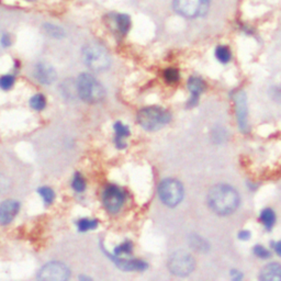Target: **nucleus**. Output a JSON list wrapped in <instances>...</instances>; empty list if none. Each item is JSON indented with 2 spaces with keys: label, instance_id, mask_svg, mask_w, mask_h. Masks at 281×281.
Returning a JSON list of instances; mask_svg holds the SVG:
<instances>
[{
  "label": "nucleus",
  "instance_id": "nucleus-4",
  "mask_svg": "<svg viewBox=\"0 0 281 281\" xmlns=\"http://www.w3.org/2000/svg\"><path fill=\"white\" fill-rule=\"evenodd\" d=\"M85 64L92 71H105L110 66V56L107 50L100 44L90 43L83 50Z\"/></svg>",
  "mask_w": 281,
  "mask_h": 281
},
{
  "label": "nucleus",
  "instance_id": "nucleus-26",
  "mask_svg": "<svg viewBox=\"0 0 281 281\" xmlns=\"http://www.w3.org/2000/svg\"><path fill=\"white\" fill-rule=\"evenodd\" d=\"M164 78L168 84H175L179 80V72L176 68H168L164 72Z\"/></svg>",
  "mask_w": 281,
  "mask_h": 281
},
{
  "label": "nucleus",
  "instance_id": "nucleus-13",
  "mask_svg": "<svg viewBox=\"0 0 281 281\" xmlns=\"http://www.w3.org/2000/svg\"><path fill=\"white\" fill-rule=\"evenodd\" d=\"M112 22L114 25V30L119 35L124 36L127 35L128 32L130 31L131 18L128 16V14L118 13L112 17Z\"/></svg>",
  "mask_w": 281,
  "mask_h": 281
},
{
  "label": "nucleus",
  "instance_id": "nucleus-24",
  "mask_svg": "<svg viewBox=\"0 0 281 281\" xmlns=\"http://www.w3.org/2000/svg\"><path fill=\"white\" fill-rule=\"evenodd\" d=\"M39 195L42 197L44 203L46 205L53 203L54 199H55V194L53 189H51L50 187H41L39 189Z\"/></svg>",
  "mask_w": 281,
  "mask_h": 281
},
{
  "label": "nucleus",
  "instance_id": "nucleus-17",
  "mask_svg": "<svg viewBox=\"0 0 281 281\" xmlns=\"http://www.w3.org/2000/svg\"><path fill=\"white\" fill-rule=\"evenodd\" d=\"M236 102V112H238V119L241 128L244 129L246 127V102L243 92H238L235 96Z\"/></svg>",
  "mask_w": 281,
  "mask_h": 281
},
{
  "label": "nucleus",
  "instance_id": "nucleus-33",
  "mask_svg": "<svg viewBox=\"0 0 281 281\" xmlns=\"http://www.w3.org/2000/svg\"><path fill=\"white\" fill-rule=\"evenodd\" d=\"M27 2H35V0H27Z\"/></svg>",
  "mask_w": 281,
  "mask_h": 281
},
{
  "label": "nucleus",
  "instance_id": "nucleus-15",
  "mask_svg": "<svg viewBox=\"0 0 281 281\" xmlns=\"http://www.w3.org/2000/svg\"><path fill=\"white\" fill-rule=\"evenodd\" d=\"M261 279L268 281L281 280V266L277 263L265 266L261 271Z\"/></svg>",
  "mask_w": 281,
  "mask_h": 281
},
{
  "label": "nucleus",
  "instance_id": "nucleus-14",
  "mask_svg": "<svg viewBox=\"0 0 281 281\" xmlns=\"http://www.w3.org/2000/svg\"><path fill=\"white\" fill-rule=\"evenodd\" d=\"M114 132H115V137H114V143L116 149L123 150L127 147V142H125V138L130 136V129L127 125H124L121 122H116L114 124Z\"/></svg>",
  "mask_w": 281,
  "mask_h": 281
},
{
  "label": "nucleus",
  "instance_id": "nucleus-5",
  "mask_svg": "<svg viewBox=\"0 0 281 281\" xmlns=\"http://www.w3.org/2000/svg\"><path fill=\"white\" fill-rule=\"evenodd\" d=\"M175 11L184 18H200L210 8V0H174Z\"/></svg>",
  "mask_w": 281,
  "mask_h": 281
},
{
  "label": "nucleus",
  "instance_id": "nucleus-21",
  "mask_svg": "<svg viewBox=\"0 0 281 281\" xmlns=\"http://www.w3.org/2000/svg\"><path fill=\"white\" fill-rule=\"evenodd\" d=\"M275 213L270 209H265L261 213V221L266 228H271V226L275 224Z\"/></svg>",
  "mask_w": 281,
  "mask_h": 281
},
{
  "label": "nucleus",
  "instance_id": "nucleus-28",
  "mask_svg": "<svg viewBox=\"0 0 281 281\" xmlns=\"http://www.w3.org/2000/svg\"><path fill=\"white\" fill-rule=\"evenodd\" d=\"M191 245L192 248H195L199 251H203L208 247V245L204 243V241L200 238H198V236H194V238H191Z\"/></svg>",
  "mask_w": 281,
  "mask_h": 281
},
{
  "label": "nucleus",
  "instance_id": "nucleus-9",
  "mask_svg": "<svg viewBox=\"0 0 281 281\" xmlns=\"http://www.w3.org/2000/svg\"><path fill=\"white\" fill-rule=\"evenodd\" d=\"M71 271L66 265L62 263H48L39 271L38 278L41 280H67Z\"/></svg>",
  "mask_w": 281,
  "mask_h": 281
},
{
  "label": "nucleus",
  "instance_id": "nucleus-31",
  "mask_svg": "<svg viewBox=\"0 0 281 281\" xmlns=\"http://www.w3.org/2000/svg\"><path fill=\"white\" fill-rule=\"evenodd\" d=\"M275 250H276V253H277L279 256H281V241L278 242V243L276 244V245H275Z\"/></svg>",
  "mask_w": 281,
  "mask_h": 281
},
{
  "label": "nucleus",
  "instance_id": "nucleus-16",
  "mask_svg": "<svg viewBox=\"0 0 281 281\" xmlns=\"http://www.w3.org/2000/svg\"><path fill=\"white\" fill-rule=\"evenodd\" d=\"M188 88H189V90L191 92V99H190L189 105L195 106L197 103L199 95H200L203 91L204 84H203V81L200 78L191 77L188 81Z\"/></svg>",
  "mask_w": 281,
  "mask_h": 281
},
{
  "label": "nucleus",
  "instance_id": "nucleus-30",
  "mask_svg": "<svg viewBox=\"0 0 281 281\" xmlns=\"http://www.w3.org/2000/svg\"><path fill=\"white\" fill-rule=\"evenodd\" d=\"M11 43H12L11 36L8 33H6L2 36V45L4 48H9L11 45Z\"/></svg>",
  "mask_w": 281,
  "mask_h": 281
},
{
  "label": "nucleus",
  "instance_id": "nucleus-32",
  "mask_svg": "<svg viewBox=\"0 0 281 281\" xmlns=\"http://www.w3.org/2000/svg\"><path fill=\"white\" fill-rule=\"evenodd\" d=\"M240 238L242 240H248L249 239V233L248 232H242V233H240Z\"/></svg>",
  "mask_w": 281,
  "mask_h": 281
},
{
  "label": "nucleus",
  "instance_id": "nucleus-3",
  "mask_svg": "<svg viewBox=\"0 0 281 281\" xmlns=\"http://www.w3.org/2000/svg\"><path fill=\"white\" fill-rule=\"evenodd\" d=\"M79 97L88 103H97L105 98V89L90 74H81L77 79Z\"/></svg>",
  "mask_w": 281,
  "mask_h": 281
},
{
  "label": "nucleus",
  "instance_id": "nucleus-2",
  "mask_svg": "<svg viewBox=\"0 0 281 281\" xmlns=\"http://www.w3.org/2000/svg\"><path fill=\"white\" fill-rule=\"evenodd\" d=\"M171 121L168 111L160 107H146L137 113V122L144 130L157 131Z\"/></svg>",
  "mask_w": 281,
  "mask_h": 281
},
{
  "label": "nucleus",
  "instance_id": "nucleus-6",
  "mask_svg": "<svg viewBox=\"0 0 281 281\" xmlns=\"http://www.w3.org/2000/svg\"><path fill=\"white\" fill-rule=\"evenodd\" d=\"M158 195L162 203L168 206H176L183 198L182 184L176 179L162 180L159 184Z\"/></svg>",
  "mask_w": 281,
  "mask_h": 281
},
{
  "label": "nucleus",
  "instance_id": "nucleus-29",
  "mask_svg": "<svg viewBox=\"0 0 281 281\" xmlns=\"http://www.w3.org/2000/svg\"><path fill=\"white\" fill-rule=\"evenodd\" d=\"M254 253H255V255H256L257 257L264 258V260H265V258H268V257L270 256L269 251H268L267 249H266V248H264L263 246H261V245H257V246L254 248Z\"/></svg>",
  "mask_w": 281,
  "mask_h": 281
},
{
  "label": "nucleus",
  "instance_id": "nucleus-7",
  "mask_svg": "<svg viewBox=\"0 0 281 281\" xmlns=\"http://www.w3.org/2000/svg\"><path fill=\"white\" fill-rule=\"evenodd\" d=\"M168 267L174 275L187 276L195 269V260L186 251H176L169 258Z\"/></svg>",
  "mask_w": 281,
  "mask_h": 281
},
{
  "label": "nucleus",
  "instance_id": "nucleus-18",
  "mask_svg": "<svg viewBox=\"0 0 281 281\" xmlns=\"http://www.w3.org/2000/svg\"><path fill=\"white\" fill-rule=\"evenodd\" d=\"M77 227L80 232H88L91 230H96L98 227V221L96 219H79L77 221Z\"/></svg>",
  "mask_w": 281,
  "mask_h": 281
},
{
  "label": "nucleus",
  "instance_id": "nucleus-8",
  "mask_svg": "<svg viewBox=\"0 0 281 281\" xmlns=\"http://www.w3.org/2000/svg\"><path fill=\"white\" fill-rule=\"evenodd\" d=\"M102 202L108 212L118 213L125 202L124 191L113 184H109L102 194Z\"/></svg>",
  "mask_w": 281,
  "mask_h": 281
},
{
  "label": "nucleus",
  "instance_id": "nucleus-22",
  "mask_svg": "<svg viewBox=\"0 0 281 281\" xmlns=\"http://www.w3.org/2000/svg\"><path fill=\"white\" fill-rule=\"evenodd\" d=\"M216 56H217L219 62L225 64V63H228V62L231 61L232 54H231L230 49H228L227 46L220 45L216 50Z\"/></svg>",
  "mask_w": 281,
  "mask_h": 281
},
{
  "label": "nucleus",
  "instance_id": "nucleus-27",
  "mask_svg": "<svg viewBox=\"0 0 281 281\" xmlns=\"http://www.w3.org/2000/svg\"><path fill=\"white\" fill-rule=\"evenodd\" d=\"M14 85V77L12 75H4L0 77V88L3 90H9Z\"/></svg>",
  "mask_w": 281,
  "mask_h": 281
},
{
  "label": "nucleus",
  "instance_id": "nucleus-11",
  "mask_svg": "<svg viewBox=\"0 0 281 281\" xmlns=\"http://www.w3.org/2000/svg\"><path fill=\"white\" fill-rule=\"evenodd\" d=\"M118 268L124 271H143L147 268V264L139 260H128V258L111 256Z\"/></svg>",
  "mask_w": 281,
  "mask_h": 281
},
{
  "label": "nucleus",
  "instance_id": "nucleus-12",
  "mask_svg": "<svg viewBox=\"0 0 281 281\" xmlns=\"http://www.w3.org/2000/svg\"><path fill=\"white\" fill-rule=\"evenodd\" d=\"M34 77L39 83L44 85H50L52 83H54V80L56 79V73L52 66L41 63L35 66Z\"/></svg>",
  "mask_w": 281,
  "mask_h": 281
},
{
  "label": "nucleus",
  "instance_id": "nucleus-23",
  "mask_svg": "<svg viewBox=\"0 0 281 281\" xmlns=\"http://www.w3.org/2000/svg\"><path fill=\"white\" fill-rule=\"evenodd\" d=\"M30 107L36 111H42L46 107V99L43 95H34L30 99Z\"/></svg>",
  "mask_w": 281,
  "mask_h": 281
},
{
  "label": "nucleus",
  "instance_id": "nucleus-1",
  "mask_svg": "<svg viewBox=\"0 0 281 281\" xmlns=\"http://www.w3.org/2000/svg\"><path fill=\"white\" fill-rule=\"evenodd\" d=\"M240 198L234 188L228 184H217L209 192L210 208L220 216H227L239 208Z\"/></svg>",
  "mask_w": 281,
  "mask_h": 281
},
{
  "label": "nucleus",
  "instance_id": "nucleus-19",
  "mask_svg": "<svg viewBox=\"0 0 281 281\" xmlns=\"http://www.w3.org/2000/svg\"><path fill=\"white\" fill-rule=\"evenodd\" d=\"M44 30L45 32L54 39H63L65 36L64 29L60 26H56L53 24H45L44 25Z\"/></svg>",
  "mask_w": 281,
  "mask_h": 281
},
{
  "label": "nucleus",
  "instance_id": "nucleus-10",
  "mask_svg": "<svg viewBox=\"0 0 281 281\" xmlns=\"http://www.w3.org/2000/svg\"><path fill=\"white\" fill-rule=\"evenodd\" d=\"M20 204L18 201L7 200L0 205V224L7 225L12 222L19 212Z\"/></svg>",
  "mask_w": 281,
  "mask_h": 281
},
{
  "label": "nucleus",
  "instance_id": "nucleus-20",
  "mask_svg": "<svg viewBox=\"0 0 281 281\" xmlns=\"http://www.w3.org/2000/svg\"><path fill=\"white\" fill-rule=\"evenodd\" d=\"M133 251V244L130 241H125L118 245L113 250V256L122 257V256H130Z\"/></svg>",
  "mask_w": 281,
  "mask_h": 281
},
{
  "label": "nucleus",
  "instance_id": "nucleus-25",
  "mask_svg": "<svg viewBox=\"0 0 281 281\" xmlns=\"http://www.w3.org/2000/svg\"><path fill=\"white\" fill-rule=\"evenodd\" d=\"M72 187L74 190L77 192H83L86 189V180L79 173H76L75 175H74Z\"/></svg>",
  "mask_w": 281,
  "mask_h": 281
}]
</instances>
